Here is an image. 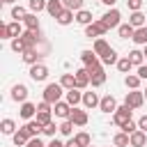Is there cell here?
Wrapping results in <instances>:
<instances>
[{"instance_id": "obj_14", "label": "cell", "mask_w": 147, "mask_h": 147, "mask_svg": "<svg viewBox=\"0 0 147 147\" xmlns=\"http://www.w3.org/2000/svg\"><path fill=\"white\" fill-rule=\"evenodd\" d=\"M21 129H25V133H28L30 138H39V133H44V126H41L37 119L25 122V126H21Z\"/></svg>"}, {"instance_id": "obj_13", "label": "cell", "mask_w": 147, "mask_h": 147, "mask_svg": "<svg viewBox=\"0 0 147 147\" xmlns=\"http://www.w3.org/2000/svg\"><path fill=\"white\" fill-rule=\"evenodd\" d=\"M99 110H101V113H115V110H117L115 96H113V94H106V96L101 99V103H99Z\"/></svg>"}, {"instance_id": "obj_49", "label": "cell", "mask_w": 147, "mask_h": 147, "mask_svg": "<svg viewBox=\"0 0 147 147\" xmlns=\"http://www.w3.org/2000/svg\"><path fill=\"white\" fill-rule=\"evenodd\" d=\"M25 147H46V145H44V142H41V140H39V138H30V140H28V145H25Z\"/></svg>"}, {"instance_id": "obj_23", "label": "cell", "mask_w": 147, "mask_h": 147, "mask_svg": "<svg viewBox=\"0 0 147 147\" xmlns=\"http://www.w3.org/2000/svg\"><path fill=\"white\" fill-rule=\"evenodd\" d=\"M117 34H119V39H133L136 28H133L131 23H122V25L117 28Z\"/></svg>"}, {"instance_id": "obj_10", "label": "cell", "mask_w": 147, "mask_h": 147, "mask_svg": "<svg viewBox=\"0 0 147 147\" xmlns=\"http://www.w3.org/2000/svg\"><path fill=\"white\" fill-rule=\"evenodd\" d=\"M71 106L67 103V101H57L55 106H53V113H55V117H60V119H69L71 117Z\"/></svg>"}, {"instance_id": "obj_18", "label": "cell", "mask_w": 147, "mask_h": 147, "mask_svg": "<svg viewBox=\"0 0 147 147\" xmlns=\"http://www.w3.org/2000/svg\"><path fill=\"white\" fill-rule=\"evenodd\" d=\"M76 74V87L78 90H85L87 85H90V74H87V69L83 67V69H78V71H74Z\"/></svg>"}, {"instance_id": "obj_26", "label": "cell", "mask_w": 147, "mask_h": 147, "mask_svg": "<svg viewBox=\"0 0 147 147\" xmlns=\"http://www.w3.org/2000/svg\"><path fill=\"white\" fill-rule=\"evenodd\" d=\"M11 140H14V145H16V147H25V145H28V140H30V136L25 133V129H18V131L11 136Z\"/></svg>"}, {"instance_id": "obj_36", "label": "cell", "mask_w": 147, "mask_h": 147, "mask_svg": "<svg viewBox=\"0 0 147 147\" xmlns=\"http://www.w3.org/2000/svg\"><path fill=\"white\" fill-rule=\"evenodd\" d=\"M46 5H48V0H28V9H30L32 14L44 11V9H46Z\"/></svg>"}, {"instance_id": "obj_30", "label": "cell", "mask_w": 147, "mask_h": 147, "mask_svg": "<svg viewBox=\"0 0 147 147\" xmlns=\"http://www.w3.org/2000/svg\"><path fill=\"white\" fill-rule=\"evenodd\" d=\"M140 80H142V78H140L138 74H126V76H124V85H126L129 90H138V87H140Z\"/></svg>"}, {"instance_id": "obj_6", "label": "cell", "mask_w": 147, "mask_h": 147, "mask_svg": "<svg viewBox=\"0 0 147 147\" xmlns=\"http://www.w3.org/2000/svg\"><path fill=\"white\" fill-rule=\"evenodd\" d=\"M21 39H23V44H25L28 51L30 48H37V41H41V30H25L21 34Z\"/></svg>"}, {"instance_id": "obj_33", "label": "cell", "mask_w": 147, "mask_h": 147, "mask_svg": "<svg viewBox=\"0 0 147 147\" xmlns=\"http://www.w3.org/2000/svg\"><path fill=\"white\" fill-rule=\"evenodd\" d=\"M103 83H106V69H101V71H96V74L90 76V85L92 87H101Z\"/></svg>"}, {"instance_id": "obj_34", "label": "cell", "mask_w": 147, "mask_h": 147, "mask_svg": "<svg viewBox=\"0 0 147 147\" xmlns=\"http://www.w3.org/2000/svg\"><path fill=\"white\" fill-rule=\"evenodd\" d=\"M60 85H62L64 90H74V87H76V74H62Z\"/></svg>"}, {"instance_id": "obj_24", "label": "cell", "mask_w": 147, "mask_h": 147, "mask_svg": "<svg viewBox=\"0 0 147 147\" xmlns=\"http://www.w3.org/2000/svg\"><path fill=\"white\" fill-rule=\"evenodd\" d=\"M76 23H80V25H90V23H94V18H92V11H87V9H80V11H76Z\"/></svg>"}, {"instance_id": "obj_57", "label": "cell", "mask_w": 147, "mask_h": 147, "mask_svg": "<svg viewBox=\"0 0 147 147\" xmlns=\"http://www.w3.org/2000/svg\"><path fill=\"white\" fill-rule=\"evenodd\" d=\"M142 53H145V60H147V46H145V48H142Z\"/></svg>"}, {"instance_id": "obj_48", "label": "cell", "mask_w": 147, "mask_h": 147, "mask_svg": "<svg viewBox=\"0 0 147 147\" xmlns=\"http://www.w3.org/2000/svg\"><path fill=\"white\" fill-rule=\"evenodd\" d=\"M126 5H129V9H131V11H140L142 0H126Z\"/></svg>"}, {"instance_id": "obj_41", "label": "cell", "mask_w": 147, "mask_h": 147, "mask_svg": "<svg viewBox=\"0 0 147 147\" xmlns=\"http://www.w3.org/2000/svg\"><path fill=\"white\" fill-rule=\"evenodd\" d=\"M11 51L14 53H18V55H23L28 48H25V44H23V39L21 37H16V39H11Z\"/></svg>"}, {"instance_id": "obj_45", "label": "cell", "mask_w": 147, "mask_h": 147, "mask_svg": "<svg viewBox=\"0 0 147 147\" xmlns=\"http://www.w3.org/2000/svg\"><path fill=\"white\" fill-rule=\"evenodd\" d=\"M57 131H60V124H55V122H51L48 126H44V136H48V138H55Z\"/></svg>"}, {"instance_id": "obj_11", "label": "cell", "mask_w": 147, "mask_h": 147, "mask_svg": "<svg viewBox=\"0 0 147 147\" xmlns=\"http://www.w3.org/2000/svg\"><path fill=\"white\" fill-rule=\"evenodd\" d=\"M64 101H67L71 108H76L78 103H83V92H80L78 87H74V90H67V94H64Z\"/></svg>"}, {"instance_id": "obj_46", "label": "cell", "mask_w": 147, "mask_h": 147, "mask_svg": "<svg viewBox=\"0 0 147 147\" xmlns=\"http://www.w3.org/2000/svg\"><path fill=\"white\" fill-rule=\"evenodd\" d=\"M119 129H122L126 136H131V133H136V131H138V122H133V119H131V122H126V124H124V126H119Z\"/></svg>"}, {"instance_id": "obj_16", "label": "cell", "mask_w": 147, "mask_h": 147, "mask_svg": "<svg viewBox=\"0 0 147 147\" xmlns=\"http://www.w3.org/2000/svg\"><path fill=\"white\" fill-rule=\"evenodd\" d=\"M92 51H94V53L99 55V60H101V57H103V55L110 51V44H108L103 37H101V39H94V44H92Z\"/></svg>"}, {"instance_id": "obj_21", "label": "cell", "mask_w": 147, "mask_h": 147, "mask_svg": "<svg viewBox=\"0 0 147 147\" xmlns=\"http://www.w3.org/2000/svg\"><path fill=\"white\" fill-rule=\"evenodd\" d=\"M21 57H23V62H25V64H30V67H32V64H39V57H41V53H39L37 48H30V51H25Z\"/></svg>"}, {"instance_id": "obj_31", "label": "cell", "mask_w": 147, "mask_h": 147, "mask_svg": "<svg viewBox=\"0 0 147 147\" xmlns=\"http://www.w3.org/2000/svg\"><path fill=\"white\" fill-rule=\"evenodd\" d=\"M23 25H25V30H39V18H37V14H28L25 18H23Z\"/></svg>"}, {"instance_id": "obj_42", "label": "cell", "mask_w": 147, "mask_h": 147, "mask_svg": "<svg viewBox=\"0 0 147 147\" xmlns=\"http://www.w3.org/2000/svg\"><path fill=\"white\" fill-rule=\"evenodd\" d=\"M131 67H133V64H131L129 55H126V57H119V62H117V69H119L122 74H129V71H131Z\"/></svg>"}, {"instance_id": "obj_15", "label": "cell", "mask_w": 147, "mask_h": 147, "mask_svg": "<svg viewBox=\"0 0 147 147\" xmlns=\"http://www.w3.org/2000/svg\"><path fill=\"white\" fill-rule=\"evenodd\" d=\"M99 103H101V99H99V94L96 92H83V106L85 108H99Z\"/></svg>"}, {"instance_id": "obj_22", "label": "cell", "mask_w": 147, "mask_h": 147, "mask_svg": "<svg viewBox=\"0 0 147 147\" xmlns=\"http://www.w3.org/2000/svg\"><path fill=\"white\" fill-rule=\"evenodd\" d=\"M129 23H131L136 30L147 25V21H145V14H142V11H131V16H129Z\"/></svg>"}, {"instance_id": "obj_39", "label": "cell", "mask_w": 147, "mask_h": 147, "mask_svg": "<svg viewBox=\"0 0 147 147\" xmlns=\"http://www.w3.org/2000/svg\"><path fill=\"white\" fill-rule=\"evenodd\" d=\"M74 138H76V142H78L80 147H90V145H92V138H90V133H85V131L76 133Z\"/></svg>"}, {"instance_id": "obj_59", "label": "cell", "mask_w": 147, "mask_h": 147, "mask_svg": "<svg viewBox=\"0 0 147 147\" xmlns=\"http://www.w3.org/2000/svg\"><path fill=\"white\" fill-rule=\"evenodd\" d=\"M90 147H92V145H90Z\"/></svg>"}, {"instance_id": "obj_3", "label": "cell", "mask_w": 147, "mask_h": 147, "mask_svg": "<svg viewBox=\"0 0 147 147\" xmlns=\"http://www.w3.org/2000/svg\"><path fill=\"white\" fill-rule=\"evenodd\" d=\"M131 108L126 106V103H122V106H117V110L113 113V122L117 124V126H124L126 122H131Z\"/></svg>"}, {"instance_id": "obj_58", "label": "cell", "mask_w": 147, "mask_h": 147, "mask_svg": "<svg viewBox=\"0 0 147 147\" xmlns=\"http://www.w3.org/2000/svg\"><path fill=\"white\" fill-rule=\"evenodd\" d=\"M142 94H145V101H147V87H145V92H142Z\"/></svg>"}, {"instance_id": "obj_25", "label": "cell", "mask_w": 147, "mask_h": 147, "mask_svg": "<svg viewBox=\"0 0 147 147\" xmlns=\"http://www.w3.org/2000/svg\"><path fill=\"white\" fill-rule=\"evenodd\" d=\"M0 131H2L5 136H14V133H16V122L9 119V117H5V119L0 122Z\"/></svg>"}, {"instance_id": "obj_9", "label": "cell", "mask_w": 147, "mask_h": 147, "mask_svg": "<svg viewBox=\"0 0 147 147\" xmlns=\"http://www.w3.org/2000/svg\"><path fill=\"white\" fill-rule=\"evenodd\" d=\"M11 99H14L16 103H25V101H28V87H25L23 83H16V85L11 87Z\"/></svg>"}, {"instance_id": "obj_56", "label": "cell", "mask_w": 147, "mask_h": 147, "mask_svg": "<svg viewBox=\"0 0 147 147\" xmlns=\"http://www.w3.org/2000/svg\"><path fill=\"white\" fill-rule=\"evenodd\" d=\"M16 0H2V5H14Z\"/></svg>"}, {"instance_id": "obj_28", "label": "cell", "mask_w": 147, "mask_h": 147, "mask_svg": "<svg viewBox=\"0 0 147 147\" xmlns=\"http://www.w3.org/2000/svg\"><path fill=\"white\" fill-rule=\"evenodd\" d=\"M7 30H9V39H16V37H21L25 30H23V25L18 23V21H11V23H7Z\"/></svg>"}, {"instance_id": "obj_17", "label": "cell", "mask_w": 147, "mask_h": 147, "mask_svg": "<svg viewBox=\"0 0 147 147\" xmlns=\"http://www.w3.org/2000/svg\"><path fill=\"white\" fill-rule=\"evenodd\" d=\"M80 62H83V67H92V64H96V62H101V60H99V55H96L92 48H87V51L80 53Z\"/></svg>"}, {"instance_id": "obj_4", "label": "cell", "mask_w": 147, "mask_h": 147, "mask_svg": "<svg viewBox=\"0 0 147 147\" xmlns=\"http://www.w3.org/2000/svg\"><path fill=\"white\" fill-rule=\"evenodd\" d=\"M101 21L108 25V30H113V28H119V25H122V23H119V21H122V14H119V9L110 7V9L101 16Z\"/></svg>"}, {"instance_id": "obj_40", "label": "cell", "mask_w": 147, "mask_h": 147, "mask_svg": "<svg viewBox=\"0 0 147 147\" xmlns=\"http://www.w3.org/2000/svg\"><path fill=\"white\" fill-rule=\"evenodd\" d=\"M83 2H85V0H62L64 9H71V11H80V9H83Z\"/></svg>"}, {"instance_id": "obj_8", "label": "cell", "mask_w": 147, "mask_h": 147, "mask_svg": "<svg viewBox=\"0 0 147 147\" xmlns=\"http://www.w3.org/2000/svg\"><path fill=\"white\" fill-rule=\"evenodd\" d=\"M37 106L34 103H30V101H25V103H21V108H18V115L25 119V122H30V119H34L37 117Z\"/></svg>"}, {"instance_id": "obj_20", "label": "cell", "mask_w": 147, "mask_h": 147, "mask_svg": "<svg viewBox=\"0 0 147 147\" xmlns=\"http://www.w3.org/2000/svg\"><path fill=\"white\" fill-rule=\"evenodd\" d=\"M46 11H48L53 18H57V16L64 11V5H62V0H48V5H46Z\"/></svg>"}, {"instance_id": "obj_27", "label": "cell", "mask_w": 147, "mask_h": 147, "mask_svg": "<svg viewBox=\"0 0 147 147\" xmlns=\"http://www.w3.org/2000/svg\"><path fill=\"white\" fill-rule=\"evenodd\" d=\"M55 21H57L60 25H69V23H74V21H76V11H71V9H64V11H62V14H60Z\"/></svg>"}, {"instance_id": "obj_2", "label": "cell", "mask_w": 147, "mask_h": 147, "mask_svg": "<svg viewBox=\"0 0 147 147\" xmlns=\"http://www.w3.org/2000/svg\"><path fill=\"white\" fill-rule=\"evenodd\" d=\"M106 32H108V25H106L101 18H96L94 23H90V25L85 28V37H90V39H92V37H94V39H101Z\"/></svg>"}, {"instance_id": "obj_32", "label": "cell", "mask_w": 147, "mask_h": 147, "mask_svg": "<svg viewBox=\"0 0 147 147\" xmlns=\"http://www.w3.org/2000/svg\"><path fill=\"white\" fill-rule=\"evenodd\" d=\"M117 62H119V57H117V51H115V48H110V51L101 57V64H103V67H110V64H117Z\"/></svg>"}, {"instance_id": "obj_38", "label": "cell", "mask_w": 147, "mask_h": 147, "mask_svg": "<svg viewBox=\"0 0 147 147\" xmlns=\"http://www.w3.org/2000/svg\"><path fill=\"white\" fill-rule=\"evenodd\" d=\"M133 41H136L138 46H147V25L136 30V34H133Z\"/></svg>"}, {"instance_id": "obj_5", "label": "cell", "mask_w": 147, "mask_h": 147, "mask_svg": "<svg viewBox=\"0 0 147 147\" xmlns=\"http://www.w3.org/2000/svg\"><path fill=\"white\" fill-rule=\"evenodd\" d=\"M124 103H126L131 110H136V108H140V106L145 103V94H142L140 90H131V92H126V99H124Z\"/></svg>"}, {"instance_id": "obj_29", "label": "cell", "mask_w": 147, "mask_h": 147, "mask_svg": "<svg viewBox=\"0 0 147 147\" xmlns=\"http://www.w3.org/2000/svg\"><path fill=\"white\" fill-rule=\"evenodd\" d=\"M129 60H131L133 67H142V64H145V53L138 51V48H133V51L129 53Z\"/></svg>"}, {"instance_id": "obj_7", "label": "cell", "mask_w": 147, "mask_h": 147, "mask_svg": "<svg viewBox=\"0 0 147 147\" xmlns=\"http://www.w3.org/2000/svg\"><path fill=\"white\" fill-rule=\"evenodd\" d=\"M30 78H32L34 83H44V80L48 78V67L41 64V62H39V64H32V67H30Z\"/></svg>"}, {"instance_id": "obj_35", "label": "cell", "mask_w": 147, "mask_h": 147, "mask_svg": "<svg viewBox=\"0 0 147 147\" xmlns=\"http://www.w3.org/2000/svg\"><path fill=\"white\" fill-rule=\"evenodd\" d=\"M113 145H115V147H131V140H129V136H126L124 131H119V133H115Z\"/></svg>"}, {"instance_id": "obj_53", "label": "cell", "mask_w": 147, "mask_h": 147, "mask_svg": "<svg viewBox=\"0 0 147 147\" xmlns=\"http://www.w3.org/2000/svg\"><path fill=\"white\" fill-rule=\"evenodd\" d=\"M138 76H140L142 80H147V64H142V67H138Z\"/></svg>"}, {"instance_id": "obj_1", "label": "cell", "mask_w": 147, "mask_h": 147, "mask_svg": "<svg viewBox=\"0 0 147 147\" xmlns=\"http://www.w3.org/2000/svg\"><path fill=\"white\" fill-rule=\"evenodd\" d=\"M62 94H67V92H64V87L60 83H48L44 87V101H48L51 106H55L57 101H62Z\"/></svg>"}, {"instance_id": "obj_43", "label": "cell", "mask_w": 147, "mask_h": 147, "mask_svg": "<svg viewBox=\"0 0 147 147\" xmlns=\"http://www.w3.org/2000/svg\"><path fill=\"white\" fill-rule=\"evenodd\" d=\"M74 126H76V124H74L71 119H64V122L60 124V133H62V136H71V133H74Z\"/></svg>"}, {"instance_id": "obj_51", "label": "cell", "mask_w": 147, "mask_h": 147, "mask_svg": "<svg viewBox=\"0 0 147 147\" xmlns=\"http://www.w3.org/2000/svg\"><path fill=\"white\" fill-rule=\"evenodd\" d=\"M0 39H9V30H7V23L0 25Z\"/></svg>"}, {"instance_id": "obj_60", "label": "cell", "mask_w": 147, "mask_h": 147, "mask_svg": "<svg viewBox=\"0 0 147 147\" xmlns=\"http://www.w3.org/2000/svg\"><path fill=\"white\" fill-rule=\"evenodd\" d=\"M113 147H115V145H113Z\"/></svg>"}, {"instance_id": "obj_44", "label": "cell", "mask_w": 147, "mask_h": 147, "mask_svg": "<svg viewBox=\"0 0 147 147\" xmlns=\"http://www.w3.org/2000/svg\"><path fill=\"white\" fill-rule=\"evenodd\" d=\"M41 126H48L51 122H53V117H51V113H37V117H34Z\"/></svg>"}, {"instance_id": "obj_12", "label": "cell", "mask_w": 147, "mask_h": 147, "mask_svg": "<svg viewBox=\"0 0 147 147\" xmlns=\"http://www.w3.org/2000/svg\"><path fill=\"white\" fill-rule=\"evenodd\" d=\"M76 126H85L87 122H90V115H87V110H80V108H74L71 110V117H69Z\"/></svg>"}, {"instance_id": "obj_55", "label": "cell", "mask_w": 147, "mask_h": 147, "mask_svg": "<svg viewBox=\"0 0 147 147\" xmlns=\"http://www.w3.org/2000/svg\"><path fill=\"white\" fill-rule=\"evenodd\" d=\"M101 2H103L106 7H115V2H117V0H101Z\"/></svg>"}, {"instance_id": "obj_54", "label": "cell", "mask_w": 147, "mask_h": 147, "mask_svg": "<svg viewBox=\"0 0 147 147\" xmlns=\"http://www.w3.org/2000/svg\"><path fill=\"white\" fill-rule=\"evenodd\" d=\"M64 147H80V145L76 142V138H69V140L64 142Z\"/></svg>"}, {"instance_id": "obj_52", "label": "cell", "mask_w": 147, "mask_h": 147, "mask_svg": "<svg viewBox=\"0 0 147 147\" xmlns=\"http://www.w3.org/2000/svg\"><path fill=\"white\" fill-rule=\"evenodd\" d=\"M46 147H64V142H62V140H57V138H51V142H48Z\"/></svg>"}, {"instance_id": "obj_47", "label": "cell", "mask_w": 147, "mask_h": 147, "mask_svg": "<svg viewBox=\"0 0 147 147\" xmlns=\"http://www.w3.org/2000/svg\"><path fill=\"white\" fill-rule=\"evenodd\" d=\"M37 110H39V113H53V106H51L48 101H44V99H41V101L37 103Z\"/></svg>"}, {"instance_id": "obj_19", "label": "cell", "mask_w": 147, "mask_h": 147, "mask_svg": "<svg viewBox=\"0 0 147 147\" xmlns=\"http://www.w3.org/2000/svg\"><path fill=\"white\" fill-rule=\"evenodd\" d=\"M129 140H131V147H145V145H147V133L138 129L136 133L129 136Z\"/></svg>"}, {"instance_id": "obj_37", "label": "cell", "mask_w": 147, "mask_h": 147, "mask_svg": "<svg viewBox=\"0 0 147 147\" xmlns=\"http://www.w3.org/2000/svg\"><path fill=\"white\" fill-rule=\"evenodd\" d=\"M28 14H30V11H28L25 7H21V5H14V7H11V18H14V21H18V23H21Z\"/></svg>"}, {"instance_id": "obj_50", "label": "cell", "mask_w": 147, "mask_h": 147, "mask_svg": "<svg viewBox=\"0 0 147 147\" xmlns=\"http://www.w3.org/2000/svg\"><path fill=\"white\" fill-rule=\"evenodd\" d=\"M138 129H140V131H145V133H147V115H142V117H140V119H138Z\"/></svg>"}]
</instances>
